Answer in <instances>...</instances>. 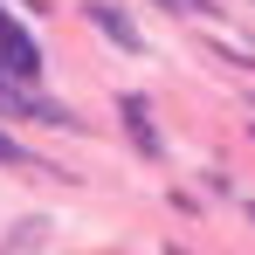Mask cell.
Instances as JSON below:
<instances>
[{"mask_svg":"<svg viewBox=\"0 0 255 255\" xmlns=\"http://www.w3.org/2000/svg\"><path fill=\"white\" fill-rule=\"evenodd\" d=\"M249 221H255V200H249Z\"/></svg>","mask_w":255,"mask_h":255,"instance_id":"obj_6","label":"cell"},{"mask_svg":"<svg viewBox=\"0 0 255 255\" xmlns=\"http://www.w3.org/2000/svg\"><path fill=\"white\" fill-rule=\"evenodd\" d=\"M159 7H172V14H214V0H159Z\"/></svg>","mask_w":255,"mask_h":255,"instance_id":"obj_5","label":"cell"},{"mask_svg":"<svg viewBox=\"0 0 255 255\" xmlns=\"http://www.w3.org/2000/svg\"><path fill=\"white\" fill-rule=\"evenodd\" d=\"M118 118H125L131 145H138L145 159H166V138L152 131V104H145V97H118Z\"/></svg>","mask_w":255,"mask_h":255,"instance_id":"obj_3","label":"cell"},{"mask_svg":"<svg viewBox=\"0 0 255 255\" xmlns=\"http://www.w3.org/2000/svg\"><path fill=\"white\" fill-rule=\"evenodd\" d=\"M0 69H7V76H21V83H35V76H42V42H35L7 7H0Z\"/></svg>","mask_w":255,"mask_h":255,"instance_id":"obj_2","label":"cell"},{"mask_svg":"<svg viewBox=\"0 0 255 255\" xmlns=\"http://www.w3.org/2000/svg\"><path fill=\"white\" fill-rule=\"evenodd\" d=\"M166 255H186V249H166Z\"/></svg>","mask_w":255,"mask_h":255,"instance_id":"obj_7","label":"cell"},{"mask_svg":"<svg viewBox=\"0 0 255 255\" xmlns=\"http://www.w3.org/2000/svg\"><path fill=\"white\" fill-rule=\"evenodd\" d=\"M249 131H255V125H249Z\"/></svg>","mask_w":255,"mask_h":255,"instance_id":"obj_8","label":"cell"},{"mask_svg":"<svg viewBox=\"0 0 255 255\" xmlns=\"http://www.w3.org/2000/svg\"><path fill=\"white\" fill-rule=\"evenodd\" d=\"M83 14H90V21H97V28H104V35H111L118 48H125V55H138V48H145V42H138V28H131V14H125V7H111V0H83Z\"/></svg>","mask_w":255,"mask_h":255,"instance_id":"obj_4","label":"cell"},{"mask_svg":"<svg viewBox=\"0 0 255 255\" xmlns=\"http://www.w3.org/2000/svg\"><path fill=\"white\" fill-rule=\"evenodd\" d=\"M0 118H28V125H62V131H76L83 118L69 111V104H55V97H42V90H28L21 76H7L0 69Z\"/></svg>","mask_w":255,"mask_h":255,"instance_id":"obj_1","label":"cell"}]
</instances>
